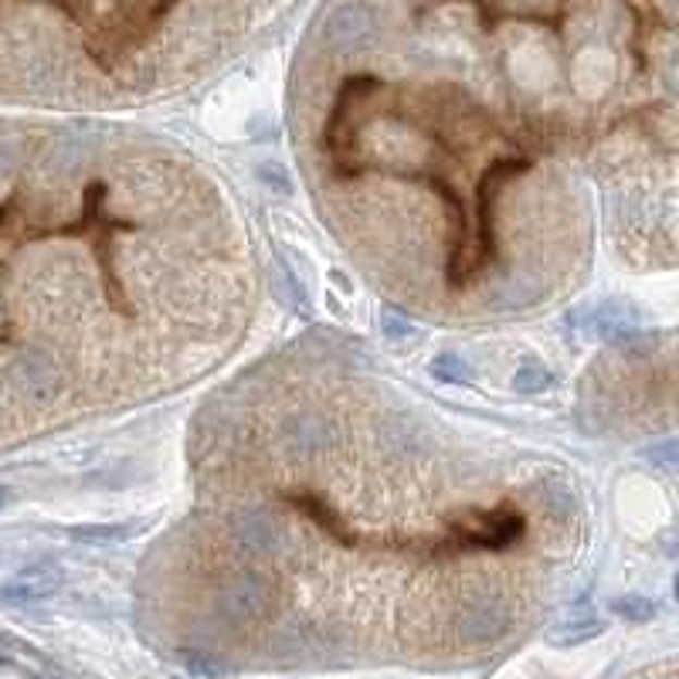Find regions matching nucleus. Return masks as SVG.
<instances>
[{
	"instance_id": "obj_12",
	"label": "nucleus",
	"mask_w": 679,
	"mask_h": 679,
	"mask_svg": "<svg viewBox=\"0 0 679 679\" xmlns=\"http://www.w3.org/2000/svg\"><path fill=\"white\" fill-rule=\"evenodd\" d=\"M618 612H626L629 618H649L656 612V605L653 602H645V598H626V602H618L615 605Z\"/></svg>"
},
{
	"instance_id": "obj_2",
	"label": "nucleus",
	"mask_w": 679,
	"mask_h": 679,
	"mask_svg": "<svg viewBox=\"0 0 679 679\" xmlns=\"http://www.w3.org/2000/svg\"><path fill=\"white\" fill-rule=\"evenodd\" d=\"M456 533L459 541L469 544V547H509L520 541L523 533V517L520 514H506V509H499V514H472V517H462L456 523Z\"/></svg>"
},
{
	"instance_id": "obj_13",
	"label": "nucleus",
	"mask_w": 679,
	"mask_h": 679,
	"mask_svg": "<svg viewBox=\"0 0 679 679\" xmlns=\"http://www.w3.org/2000/svg\"><path fill=\"white\" fill-rule=\"evenodd\" d=\"M11 170H14V150L8 139H0V181H4Z\"/></svg>"
},
{
	"instance_id": "obj_11",
	"label": "nucleus",
	"mask_w": 679,
	"mask_h": 679,
	"mask_svg": "<svg viewBox=\"0 0 679 679\" xmlns=\"http://www.w3.org/2000/svg\"><path fill=\"white\" fill-rule=\"evenodd\" d=\"M547 384H551V378H547L544 367H523V371H517V378H514V387L520 394H536V391H544Z\"/></svg>"
},
{
	"instance_id": "obj_9",
	"label": "nucleus",
	"mask_w": 679,
	"mask_h": 679,
	"mask_svg": "<svg viewBox=\"0 0 679 679\" xmlns=\"http://www.w3.org/2000/svg\"><path fill=\"white\" fill-rule=\"evenodd\" d=\"M602 621L598 618H571V621H564L560 629H554V642L560 645H575V642H584L591 635H602Z\"/></svg>"
},
{
	"instance_id": "obj_8",
	"label": "nucleus",
	"mask_w": 679,
	"mask_h": 679,
	"mask_svg": "<svg viewBox=\"0 0 679 679\" xmlns=\"http://www.w3.org/2000/svg\"><path fill=\"white\" fill-rule=\"evenodd\" d=\"M54 575H32V578H21V581H14V584H8V588H0V602H38V598H45V594L54 588Z\"/></svg>"
},
{
	"instance_id": "obj_3",
	"label": "nucleus",
	"mask_w": 679,
	"mask_h": 679,
	"mask_svg": "<svg viewBox=\"0 0 679 679\" xmlns=\"http://www.w3.org/2000/svg\"><path fill=\"white\" fill-rule=\"evenodd\" d=\"M269 602H272V584L255 571L238 575L221 591V612L232 621H251V618L266 615Z\"/></svg>"
},
{
	"instance_id": "obj_14",
	"label": "nucleus",
	"mask_w": 679,
	"mask_h": 679,
	"mask_svg": "<svg viewBox=\"0 0 679 679\" xmlns=\"http://www.w3.org/2000/svg\"><path fill=\"white\" fill-rule=\"evenodd\" d=\"M8 499H11V490H8V486H0V506H4Z\"/></svg>"
},
{
	"instance_id": "obj_7",
	"label": "nucleus",
	"mask_w": 679,
	"mask_h": 679,
	"mask_svg": "<svg viewBox=\"0 0 679 679\" xmlns=\"http://www.w3.org/2000/svg\"><path fill=\"white\" fill-rule=\"evenodd\" d=\"M323 442H326V424L317 415H299L286 429V445H293L296 452H309Z\"/></svg>"
},
{
	"instance_id": "obj_1",
	"label": "nucleus",
	"mask_w": 679,
	"mask_h": 679,
	"mask_svg": "<svg viewBox=\"0 0 679 679\" xmlns=\"http://www.w3.org/2000/svg\"><path fill=\"white\" fill-rule=\"evenodd\" d=\"M8 381L11 387L21 394V398L35 402V405H48L62 394L65 378L62 367L54 363V357L41 347H24L14 354V360L8 363Z\"/></svg>"
},
{
	"instance_id": "obj_6",
	"label": "nucleus",
	"mask_w": 679,
	"mask_h": 679,
	"mask_svg": "<svg viewBox=\"0 0 679 679\" xmlns=\"http://www.w3.org/2000/svg\"><path fill=\"white\" fill-rule=\"evenodd\" d=\"M374 24H371V14L363 8H354V4H344L326 24V38L336 45V48H357L371 38Z\"/></svg>"
},
{
	"instance_id": "obj_15",
	"label": "nucleus",
	"mask_w": 679,
	"mask_h": 679,
	"mask_svg": "<svg viewBox=\"0 0 679 679\" xmlns=\"http://www.w3.org/2000/svg\"><path fill=\"white\" fill-rule=\"evenodd\" d=\"M0 663H8V656H4V649H0Z\"/></svg>"
},
{
	"instance_id": "obj_5",
	"label": "nucleus",
	"mask_w": 679,
	"mask_h": 679,
	"mask_svg": "<svg viewBox=\"0 0 679 679\" xmlns=\"http://www.w3.org/2000/svg\"><path fill=\"white\" fill-rule=\"evenodd\" d=\"M232 536L251 554H272L279 551V530L275 523L259 514V509H242V514H235L232 520Z\"/></svg>"
},
{
	"instance_id": "obj_10",
	"label": "nucleus",
	"mask_w": 679,
	"mask_h": 679,
	"mask_svg": "<svg viewBox=\"0 0 679 679\" xmlns=\"http://www.w3.org/2000/svg\"><path fill=\"white\" fill-rule=\"evenodd\" d=\"M432 374L442 378V381H469V367L459 357L442 354V357L432 360Z\"/></svg>"
},
{
	"instance_id": "obj_4",
	"label": "nucleus",
	"mask_w": 679,
	"mask_h": 679,
	"mask_svg": "<svg viewBox=\"0 0 679 679\" xmlns=\"http://www.w3.org/2000/svg\"><path fill=\"white\" fill-rule=\"evenodd\" d=\"M509 626V615L499 602L493 598H479V602H469L459 618H456V632L462 642H493L496 635H503Z\"/></svg>"
}]
</instances>
